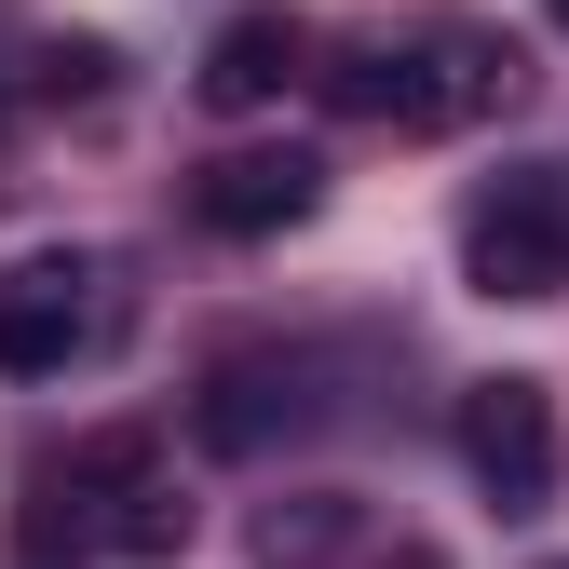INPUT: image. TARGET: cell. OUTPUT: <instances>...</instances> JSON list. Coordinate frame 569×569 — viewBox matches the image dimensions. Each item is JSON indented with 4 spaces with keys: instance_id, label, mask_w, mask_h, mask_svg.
<instances>
[{
    "instance_id": "1",
    "label": "cell",
    "mask_w": 569,
    "mask_h": 569,
    "mask_svg": "<svg viewBox=\"0 0 569 569\" xmlns=\"http://www.w3.org/2000/svg\"><path fill=\"white\" fill-rule=\"evenodd\" d=\"M516 96H529V54L488 28V14H420L407 41H339V54H326V109H352V122H407V136L502 122Z\"/></svg>"
},
{
    "instance_id": "2",
    "label": "cell",
    "mask_w": 569,
    "mask_h": 569,
    "mask_svg": "<svg viewBox=\"0 0 569 569\" xmlns=\"http://www.w3.org/2000/svg\"><path fill=\"white\" fill-rule=\"evenodd\" d=\"M14 542H28V569H54V556H163V542H190V502L150 475V435H96L68 475H41V516Z\"/></svg>"
},
{
    "instance_id": "3",
    "label": "cell",
    "mask_w": 569,
    "mask_h": 569,
    "mask_svg": "<svg viewBox=\"0 0 569 569\" xmlns=\"http://www.w3.org/2000/svg\"><path fill=\"white\" fill-rule=\"evenodd\" d=\"M461 284L475 299H516V312L569 299V177L556 163H516V177H488L461 203Z\"/></svg>"
},
{
    "instance_id": "4",
    "label": "cell",
    "mask_w": 569,
    "mask_h": 569,
    "mask_svg": "<svg viewBox=\"0 0 569 569\" xmlns=\"http://www.w3.org/2000/svg\"><path fill=\"white\" fill-rule=\"evenodd\" d=\"M109 339V271L96 258H14L0 271V380H68Z\"/></svg>"
},
{
    "instance_id": "5",
    "label": "cell",
    "mask_w": 569,
    "mask_h": 569,
    "mask_svg": "<svg viewBox=\"0 0 569 569\" xmlns=\"http://www.w3.org/2000/svg\"><path fill=\"white\" fill-rule=\"evenodd\" d=\"M461 461H475V488H488L502 516H542V502H556V393H542L529 367L475 380V393H461Z\"/></svg>"
},
{
    "instance_id": "6",
    "label": "cell",
    "mask_w": 569,
    "mask_h": 569,
    "mask_svg": "<svg viewBox=\"0 0 569 569\" xmlns=\"http://www.w3.org/2000/svg\"><path fill=\"white\" fill-rule=\"evenodd\" d=\"M312 203H326V163H312V150H231V163H203L190 218L231 231V244H271V231H299Z\"/></svg>"
},
{
    "instance_id": "7",
    "label": "cell",
    "mask_w": 569,
    "mask_h": 569,
    "mask_svg": "<svg viewBox=\"0 0 569 569\" xmlns=\"http://www.w3.org/2000/svg\"><path fill=\"white\" fill-rule=\"evenodd\" d=\"M299 68H312V28L299 14H231L218 41H203V68H190V82H203V109H271L284 82H299Z\"/></svg>"
},
{
    "instance_id": "8",
    "label": "cell",
    "mask_w": 569,
    "mask_h": 569,
    "mask_svg": "<svg viewBox=\"0 0 569 569\" xmlns=\"http://www.w3.org/2000/svg\"><path fill=\"white\" fill-rule=\"evenodd\" d=\"M271 420H284V435L312 420L299 367H218V393H203V448H218V461H244V448H271Z\"/></svg>"
},
{
    "instance_id": "9",
    "label": "cell",
    "mask_w": 569,
    "mask_h": 569,
    "mask_svg": "<svg viewBox=\"0 0 569 569\" xmlns=\"http://www.w3.org/2000/svg\"><path fill=\"white\" fill-rule=\"evenodd\" d=\"M542 14H556V28H569V0H542Z\"/></svg>"
}]
</instances>
